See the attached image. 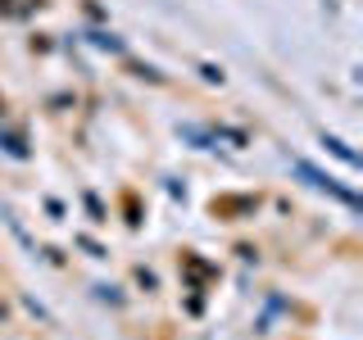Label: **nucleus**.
Here are the masks:
<instances>
[{
    "instance_id": "f257e3e1",
    "label": "nucleus",
    "mask_w": 363,
    "mask_h": 340,
    "mask_svg": "<svg viewBox=\"0 0 363 340\" xmlns=\"http://www.w3.org/2000/svg\"><path fill=\"white\" fill-rule=\"evenodd\" d=\"M295 168H300V177H309V181H313V186H318V191H327V196H336L340 204H354V196H350V191H340V186H336V181H332V177H327V173H318V168H313V164H304V159H300V164H295Z\"/></svg>"
},
{
    "instance_id": "f03ea898",
    "label": "nucleus",
    "mask_w": 363,
    "mask_h": 340,
    "mask_svg": "<svg viewBox=\"0 0 363 340\" xmlns=\"http://www.w3.org/2000/svg\"><path fill=\"white\" fill-rule=\"evenodd\" d=\"M323 145H327V150H332L336 159H345V164H359V154H354V150H350V145H345V141H336V136H323Z\"/></svg>"
},
{
    "instance_id": "7ed1b4c3",
    "label": "nucleus",
    "mask_w": 363,
    "mask_h": 340,
    "mask_svg": "<svg viewBox=\"0 0 363 340\" xmlns=\"http://www.w3.org/2000/svg\"><path fill=\"white\" fill-rule=\"evenodd\" d=\"M96 45H105V50L123 55V41H118V37H109V32H100V37H96Z\"/></svg>"
},
{
    "instance_id": "20e7f679",
    "label": "nucleus",
    "mask_w": 363,
    "mask_h": 340,
    "mask_svg": "<svg viewBox=\"0 0 363 340\" xmlns=\"http://www.w3.org/2000/svg\"><path fill=\"white\" fill-rule=\"evenodd\" d=\"M86 209H91V218H96V222H105V209H100L96 196H86Z\"/></svg>"
},
{
    "instance_id": "39448f33",
    "label": "nucleus",
    "mask_w": 363,
    "mask_h": 340,
    "mask_svg": "<svg viewBox=\"0 0 363 340\" xmlns=\"http://www.w3.org/2000/svg\"><path fill=\"white\" fill-rule=\"evenodd\" d=\"M204 82H218V86H223V68H213V64H204Z\"/></svg>"
},
{
    "instance_id": "423d86ee",
    "label": "nucleus",
    "mask_w": 363,
    "mask_h": 340,
    "mask_svg": "<svg viewBox=\"0 0 363 340\" xmlns=\"http://www.w3.org/2000/svg\"><path fill=\"white\" fill-rule=\"evenodd\" d=\"M0 317H5V304H0Z\"/></svg>"
}]
</instances>
